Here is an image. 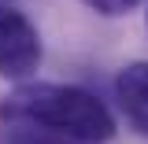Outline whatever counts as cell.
I'll list each match as a JSON object with an SVG mask.
<instances>
[{"mask_svg":"<svg viewBox=\"0 0 148 144\" xmlns=\"http://www.w3.org/2000/svg\"><path fill=\"white\" fill-rule=\"evenodd\" d=\"M0 118L11 126L48 129L78 144H104L115 137V118L104 100L78 85L56 81H22L11 96H4Z\"/></svg>","mask_w":148,"mask_h":144,"instance_id":"cell-1","label":"cell"},{"mask_svg":"<svg viewBox=\"0 0 148 144\" xmlns=\"http://www.w3.org/2000/svg\"><path fill=\"white\" fill-rule=\"evenodd\" d=\"M11 144H74V141L59 137V133H48V129H37V126H15Z\"/></svg>","mask_w":148,"mask_h":144,"instance_id":"cell-4","label":"cell"},{"mask_svg":"<svg viewBox=\"0 0 148 144\" xmlns=\"http://www.w3.org/2000/svg\"><path fill=\"white\" fill-rule=\"evenodd\" d=\"M41 67V33L30 18L0 4V78L26 81Z\"/></svg>","mask_w":148,"mask_h":144,"instance_id":"cell-2","label":"cell"},{"mask_svg":"<svg viewBox=\"0 0 148 144\" xmlns=\"http://www.w3.org/2000/svg\"><path fill=\"white\" fill-rule=\"evenodd\" d=\"M115 96H119V107L130 118V126L137 133L148 137V63H126L119 78H115Z\"/></svg>","mask_w":148,"mask_h":144,"instance_id":"cell-3","label":"cell"},{"mask_svg":"<svg viewBox=\"0 0 148 144\" xmlns=\"http://www.w3.org/2000/svg\"><path fill=\"white\" fill-rule=\"evenodd\" d=\"M82 4H89L92 11H96V15H126L130 8H137V4H141V0H82Z\"/></svg>","mask_w":148,"mask_h":144,"instance_id":"cell-5","label":"cell"}]
</instances>
